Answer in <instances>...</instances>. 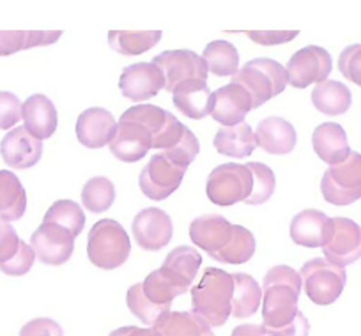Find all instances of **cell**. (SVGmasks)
Returning <instances> with one entry per match:
<instances>
[{"label": "cell", "instance_id": "obj_47", "mask_svg": "<svg viewBox=\"0 0 361 336\" xmlns=\"http://www.w3.org/2000/svg\"><path fill=\"white\" fill-rule=\"evenodd\" d=\"M267 336H308L310 332V322L303 313H298L290 324L280 329H264Z\"/></svg>", "mask_w": 361, "mask_h": 336}, {"label": "cell", "instance_id": "obj_19", "mask_svg": "<svg viewBox=\"0 0 361 336\" xmlns=\"http://www.w3.org/2000/svg\"><path fill=\"white\" fill-rule=\"evenodd\" d=\"M252 108V98L241 85L228 83L213 92V106H211V117L216 123L227 126H238L245 123V117Z\"/></svg>", "mask_w": 361, "mask_h": 336}, {"label": "cell", "instance_id": "obj_27", "mask_svg": "<svg viewBox=\"0 0 361 336\" xmlns=\"http://www.w3.org/2000/svg\"><path fill=\"white\" fill-rule=\"evenodd\" d=\"M154 336H211L209 325L193 311H169L152 325Z\"/></svg>", "mask_w": 361, "mask_h": 336}, {"label": "cell", "instance_id": "obj_35", "mask_svg": "<svg viewBox=\"0 0 361 336\" xmlns=\"http://www.w3.org/2000/svg\"><path fill=\"white\" fill-rule=\"evenodd\" d=\"M255 254V237L252 232L243 225H234V234L228 244L225 246L224 251L214 257V261L221 262V264L239 266L246 264L250 259Z\"/></svg>", "mask_w": 361, "mask_h": 336}, {"label": "cell", "instance_id": "obj_20", "mask_svg": "<svg viewBox=\"0 0 361 336\" xmlns=\"http://www.w3.org/2000/svg\"><path fill=\"white\" fill-rule=\"evenodd\" d=\"M117 131V123L105 108H89L80 113L76 120V138L89 149H102L110 145Z\"/></svg>", "mask_w": 361, "mask_h": 336}, {"label": "cell", "instance_id": "obj_28", "mask_svg": "<svg viewBox=\"0 0 361 336\" xmlns=\"http://www.w3.org/2000/svg\"><path fill=\"white\" fill-rule=\"evenodd\" d=\"M214 149L220 154L228 156V158H248L257 149L255 131L248 124H238V126L220 127L213 140Z\"/></svg>", "mask_w": 361, "mask_h": 336}, {"label": "cell", "instance_id": "obj_11", "mask_svg": "<svg viewBox=\"0 0 361 336\" xmlns=\"http://www.w3.org/2000/svg\"><path fill=\"white\" fill-rule=\"evenodd\" d=\"M186 170H188L186 166L169 161L161 152L154 154L140 174L138 182H140L142 193L156 202L169 199L173 192H177Z\"/></svg>", "mask_w": 361, "mask_h": 336}, {"label": "cell", "instance_id": "obj_36", "mask_svg": "<svg viewBox=\"0 0 361 336\" xmlns=\"http://www.w3.org/2000/svg\"><path fill=\"white\" fill-rule=\"evenodd\" d=\"M200 266H202V257L193 246H177L166 255L165 262H163V268L172 271L180 280L188 282L190 285L195 282Z\"/></svg>", "mask_w": 361, "mask_h": 336}, {"label": "cell", "instance_id": "obj_48", "mask_svg": "<svg viewBox=\"0 0 361 336\" xmlns=\"http://www.w3.org/2000/svg\"><path fill=\"white\" fill-rule=\"evenodd\" d=\"M232 336H267L264 325L259 324H241L232 331Z\"/></svg>", "mask_w": 361, "mask_h": 336}, {"label": "cell", "instance_id": "obj_43", "mask_svg": "<svg viewBox=\"0 0 361 336\" xmlns=\"http://www.w3.org/2000/svg\"><path fill=\"white\" fill-rule=\"evenodd\" d=\"M34 261H36L34 249L30 248V244H27L25 241H22L20 242V249L18 254L15 255V259H13L11 262H8L6 266H2L0 271L9 276H23L32 269Z\"/></svg>", "mask_w": 361, "mask_h": 336}, {"label": "cell", "instance_id": "obj_44", "mask_svg": "<svg viewBox=\"0 0 361 336\" xmlns=\"http://www.w3.org/2000/svg\"><path fill=\"white\" fill-rule=\"evenodd\" d=\"M20 242L22 239L16 234L15 227L11 223L0 221V268L15 259L20 249Z\"/></svg>", "mask_w": 361, "mask_h": 336}, {"label": "cell", "instance_id": "obj_50", "mask_svg": "<svg viewBox=\"0 0 361 336\" xmlns=\"http://www.w3.org/2000/svg\"><path fill=\"white\" fill-rule=\"evenodd\" d=\"M211 336H214V335H211Z\"/></svg>", "mask_w": 361, "mask_h": 336}, {"label": "cell", "instance_id": "obj_42", "mask_svg": "<svg viewBox=\"0 0 361 336\" xmlns=\"http://www.w3.org/2000/svg\"><path fill=\"white\" fill-rule=\"evenodd\" d=\"M22 106L18 96L0 91V130H11L22 119Z\"/></svg>", "mask_w": 361, "mask_h": 336}, {"label": "cell", "instance_id": "obj_31", "mask_svg": "<svg viewBox=\"0 0 361 336\" xmlns=\"http://www.w3.org/2000/svg\"><path fill=\"white\" fill-rule=\"evenodd\" d=\"M62 30H0V57L57 43Z\"/></svg>", "mask_w": 361, "mask_h": 336}, {"label": "cell", "instance_id": "obj_32", "mask_svg": "<svg viewBox=\"0 0 361 336\" xmlns=\"http://www.w3.org/2000/svg\"><path fill=\"white\" fill-rule=\"evenodd\" d=\"M234 294H232V315L235 318H248L257 313L262 303L260 285L246 273H234Z\"/></svg>", "mask_w": 361, "mask_h": 336}, {"label": "cell", "instance_id": "obj_40", "mask_svg": "<svg viewBox=\"0 0 361 336\" xmlns=\"http://www.w3.org/2000/svg\"><path fill=\"white\" fill-rule=\"evenodd\" d=\"M199 151H200L199 138L193 135L192 130H188V127H186L185 137L180 138L179 144L172 149H166V151H163L161 154L165 156L169 161L176 163V165H179V166H186V168H188V166L195 161Z\"/></svg>", "mask_w": 361, "mask_h": 336}, {"label": "cell", "instance_id": "obj_38", "mask_svg": "<svg viewBox=\"0 0 361 336\" xmlns=\"http://www.w3.org/2000/svg\"><path fill=\"white\" fill-rule=\"evenodd\" d=\"M44 223H55L59 227L66 228L73 235H80L85 225V214L83 209L73 200H57L50 209L47 211L43 218Z\"/></svg>", "mask_w": 361, "mask_h": 336}, {"label": "cell", "instance_id": "obj_14", "mask_svg": "<svg viewBox=\"0 0 361 336\" xmlns=\"http://www.w3.org/2000/svg\"><path fill=\"white\" fill-rule=\"evenodd\" d=\"M30 248L36 259L47 266H62L75 251V235L55 223H44L30 237Z\"/></svg>", "mask_w": 361, "mask_h": 336}, {"label": "cell", "instance_id": "obj_24", "mask_svg": "<svg viewBox=\"0 0 361 336\" xmlns=\"http://www.w3.org/2000/svg\"><path fill=\"white\" fill-rule=\"evenodd\" d=\"M312 145L315 154L329 166L340 165L350 154L345 130L336 123H324L315 127L312 135Z\"/></svg>", "mask_w": 361, "mask_h": 336}, {"label": "cell", "instance_id": "obj_26", "mask_svg": "<svg viewBox=\"0 0 361 336\" xmlns=\"http://www.w3.org/2000/svg\"><path fill=\"white\" fill-rule=\"evenodd\" d=\"M173 105L180 113L190 119H204L211 113L213 106V92L206 82L188 80L173 89Z\"/></svg>", "mask_w": 361, "mask_h": 336}, {"label": "cell", "instance_id": "obj_8", "mask_svg": "<svg viewBox=\"0 0 361 336\" xmlns=\"http://www.w3.org/2000/svg\"><path fill=\"white\" fill-rule=\"evenodd\" d=\"M121 120H131L147 127L151 133V147L161 151L176 147L186 131L185 124L179 123L173 113L154 105L131 106L121 116Z\"/></svg>", "mask_w": 361, "mask_h": 336}, {"label": "cell", "instance_id": "obj_2", "mask_svg": "<svg viewBox=\"0 0 361 336\" xmlns=\"http://www.w3.org/2000/svg\"><path fill=\"white\" fill-rule=\"evenodd\" d=\"M301 287L300 273L289 266H275L266 273L262 282L264 329L286 328L296 318Z\"/></svg>", "mask_w": 361, "mask_h": 336}, {"label": "cell", "instance_id": "obj_17", "mask_svg": "<svg viewBox=\"0 0 361 336\" xmlns=\"http://www.w3.org/2000/svg\"><path fill=\"white\" fill-rule=\"evenodd\" d=\"M232 234H234V225L220 214H202L190 225V239L211 259L224 251L232 239Z\"/></svg>", "mask_w": 361, "mask_h": 336}, {"label": "cell", "instance_id": "obj_6", "mask_svg": "<svg viewBox=\"0 0 361 336\" xmlns=\"http://www.w3.org/2000/svg\"><path fill=\"white\" fill-rule=\"evenodd\" d=\"M305 294L312 303L319 306H329L343 292L347 283L345 268H338L326 259H312L305 262L300 271Z\"/></svg>", "mask_w": 361, "mask_h": 336}, {"label": "cell", "instance_id": "obj_39", "mask_svg": "<svg viewBox=\"0 0 361 336\" xmlns=\"http://www.w3.org/2000/svg\"><path fill=\"white\" fill-rule=\"evenodd\" d=\"M246 166H248L250 172L253 174V189L252 193H250L248 199L245 200V204H248V206H260V204H266L267 200L273 197V193H275V172L271 170L267 165H262V163L259 161H252Z\"/></svg>", "mask_w": 361, "mask_h": 336}, {"label": "cell", "instance_id": "obj_45", "mask_svg": "<svg viewBox=\"0 0 361 336\" xmlns=\"http://www.w3.org/2000/svg\"><path fill=\"white\" fill-rule=\"evenodd\" d=\"M246 36L257 44L264 46H275V44H286L298 36V30H245Z\"/></svg>", "mask_w": 361, "mask_h": 336}, {"label": "cell", "instance_id": "obj_49", "mask_svg": "<svg viewBox=\"0 0 361 336\" xmlns=\"http://www.w3.org/2000/svg\"><path fill=\"white\" fill-rule=\"evenodd\" d=\"M110 336H154L152 329H140L135 325H124V328L116 329L110 332Z\"/></svg>", "mask_w": 361, "mask_h": 336}, {"label": "cell", "instance_id": "obj_30", "mask_svg": "<svg viewBox=\"0 0 361 336\" xmlns=\"http://www.w3.org/2000/svg\"><path fill=\"white\" fill-rule=\"evenodd\" d=\"M27 209V193L11 170H0V220L6 223L20 220Z\"/></svg>", "mask_w": 361, "mask_h": 336}, {"label": "cell", "instance_id": "obj_18", "mask_svg": "<svg viewBox=\"0 0 361 336\" xmlns=\"http://www.w3.org/2000/svg\"><path fill=\"white\" fill-rule=\"evenodd\" d=\"M0 154L8 166L25 170L36 165L43 156V142L25 130V126L15 127L0 142Z\"/></svg>", "mask_w": 361, "mask_h": 336}, {"label": "cell", "instance_id": "obj_13", "mask_svg": "<svg viewBox=\"0 0 361 336\" xmlns=\"http://www.w3.org/2000/svg\"><path fill=\"white\" fill-rule=\"evenodd\" d=\"M324 259L333 266L345 268L361 259V227L349 218H333V232L322 246Z\"/></svg>", "mask_w": 361, "mask_h": 336}, {"label": "cell", "instance_id": "obj_25", "mask_svg": "<svg viewBox=\"0 0 361 336\" xmlns=\"http://www.w3.org/2000/svg\"><path fill=\"white\" fill-rule=\"evenodd\" d=\"M22 119L25 130L37 140H47L57 130V108L43 94H34L22 106Z\"/></svg>", "mask_w": 361, "mask_h": 336}, {"label": "cell", "instance_id": "obj_3", "mask_svg": "<svg viewBox=\"0 0 361 336\" xmlns=\"http://www.w3.org/2000/svg\"><path fill=\"white\" fill-rule=\"evenodd\" d=\"M232 294L234 280L231 273L207 268L192 289V311L209 328H220L232 315Z\"/></svg>", "mask_w": 361, "mask_h": 336}, {"label": "cell", "instance_id": "obj_41", "mask_svg": "<svg viewBox=\"0 0 361 336\" xmlns=\"http://www.w3.org/2000/svg\"><path fill=\"white\" fill-rule=\"evenodd\" d=\"M338 69L349 82L361 87V44L343 48L338 57Z\"/></svg>", "mask_w": 361, "mask_h": 336}, {"label": "cell", "instance_id": "obj_1", "mask_svg": "<svg viewBox=\"0 0 361 336\" xmlns=\"http://www.w3.org/2000/svg\"><path fill=\"white\" fill-rule=\"evenodd\" d=\"M190 283L180 280L166 268H159L147 275L140 283H135L128 290V308L144 324L154 325L161 315L169 313L172 301L190 290Z\"/></svg>", "mask_w": 361, "mask_h": 336}, {"label": "cell", "instance_id": "obj_5", "mask_svg": "<svg viewBox=\"0 0 361 336\" xmlns=\"http://www.w3.org/2000/svg\"><path fill=\"white\" fill-rule=\"evenodd\" d=\"M131 251V242L126 230L116 220H99L90 228L87 239L89 261L99 269H117L124 266Z\"/></svg>", "mask_w": 361, "mask_h": 336}, {"label": "cell", "instance_id": "obj_12", "mask_svg": "<svg viewBox=\"0 0 361 336\" xmlns=\"http://www.w3.org/2000/svg\"><path fill=\"white\" fill-rule=\"evenodd\" d=\"M156 66L161 69L165 78V89L173 92V89L188 80H207V66L202 57L192 50H169L154 57Z\"/></svg>", "mask_w": 361, "mask_h": 336}, {"label": "cell", "instance_id": "obj_46", "mask_svg": "<svg viewBox=\"0 0 361 336\" xmlns=\"http://www.w3.org/2000/svg\"><path fill=\"white\" fill-rule=\"evenodd\" d=\"M20 336H62V328L51 318H34L27 322L20 331Z\"/></svg>", "mask_w": 361, "mask_h": 336}, {"label": "cell", "instance_id": "obj_23", "mask_svg": "<svg viewBox=\"0 0 361 336\" xmlns=\"http://www.w3.org/2000/svg\"><path fill=\"white\" fill-rule=\"evenodd\" d=\"M257 145L269 154H289L294 151L298 133L289 120L282 117H267L255 130Z\"/></svg>", "mask_w": 361, "mask_h": 336}, {"label": "cell", "instance_id": "obj_4", "mask_svg": "<svg viewBox=\"0 0 361 336\" xmlns=\"http://www.w3.org/2000/svg\"><path fill=\"white\" fill-rule=\"evenodd\" d=\"M232 83L241 85L252 98V108H259L287 87V71L273 58H253L232 76Z\"/></svg>", "mask_w": 361, "mask_h": 336}, {"label": "cell", "instance_id": "obj_37", "mask_svg": "<svg viewBox=\"0 0 361 336\" xmlns=\"http://www.w3.org/2000/svg\"><path fill=\"white\" fill-rule=\"evenodd\" d=\"M116 200V186L106 178H92L82 188V204L90 213H105Z\"/></svg>", "mask_w": 361, "mask_h": 336}, {"label": "cell", "instance_id": "obj_21", "mask_svg": "<svg viewBox=\"0 0 361 336\" xmlns=\"http://www.w3.org/2000/svg\"><path fill=\"white\" fill-rule=\"evenodd\" d=\"M151 133L142 124L131 120H119L114 140L110 142V152L124 163L140 161L151 151Z\"/></svg>", "mask_w": 361, "mask_h": 336}, {"label": "cell", "instance_id": "obj_34", "mask_svg": "<svg viewBox=\"0 0 361 336\" xmlns=\"http://www.w3.org/2000/svg\"><path fill=\"white\" fill-rule=\"evenodd\" d=\"M207 71L216 76H234L239 71L238 48L228 41H213L204 48L202 54Z\"/></svg>", "mask_w": 361, "mask_h": 336}, {"label": "cell", "instance_id": "obj_33", "mask_svg": "<svg viewBox=\"0 0 361 336\" xmlns=\"http://www.w3.org/2000/svg\"><path fill=\"white\" fill-rule=\"evenodd\" d=\"M161 30H110L109 43L121 55H142L161 39Z\"/></svg>", "mask_w": 361, "mask_h": 336}, {"label": "cell", "instance_id": "obj_7", "mask_svg": "<svg viewBox=\"0 0 361 336\" xmlns=\"http://www.w3.org/2000/svg\"><path fill=\"white\" fill-rule=\"evenodd\" d=\"M253 189V174L246 165L224 163L218 165L207 178L206 193L213 204L231 207L245 202Z\"/></svg>", "mask_w": 361, "mask_h": 336}, {"label": "cell", "instance_id": "obj_29", "mask_svg": "<svg viewBox=\"0 0 361 336\" xmlns=\"http://www.w3.org/2000/svg\"><path fill=\"white\" fill-rule=\"evenodd\" d=\"M312 103L315 108L326 116H343L353 105V94L345 83L336 80H326V82L315 85L312 92Z\"/></svg>", "mask_w": 361, "mask_h": 336}, {"label": "cell", "instance_id": "obj_16", "mask_svg": "<svg viewBox=\"0 0 361 336\" xmlns=\"http://www.w3.org/2000/svg\"><path fill=\"white\" fill-rule=\"evenodd\" d=\"M119 89L131 101H147L165 89V78L154 62H138L124 68Z\"/></svg>", "mask_w": 361, "mask_h": 336}, {"label": "cell", "instance_id": "obj_22", "mask_svg": "<svg viewBox=\"0 0 361 336\" xmlns=\"http://www.w3.org/2000/svg\"><path fill=\"white\" fill-rule=\"evenodd\" d=\"M333 232V218L315 209H305L290 221V237L298 246L322 248Z\"/></svg>", "mask_w": 361, "mask_h": 336}, {"label": "cell", "instance_id": "obj_15", "mask_svg": "<svg viewBox=\"0 0 361 336\" xmlns=\"http://www.w3.org/2000/svg\"><path fill=\"white\" fill-rule=\"evenodd\" d=\"M137 244L145 251H159L170 242L173 234L172 218L158 207L140 211L131 223Z\"/></svg>", "mask_w": 361, "mask_h": 336}, {"label": "cell", "instance_id": "obj_9", "mask_svg": "<svg viewBox=\"0 0 361 336\" xmlns=\"http://www.w3.org/2000/svg\"><path fill=\"white\" fill-rule=\"evenodd\" d=\"M326 202L333 206H350L361 200V154L350 151L343 163L329 166L321 181Z\"/></svg>", "mask_w": 361, "mask_h": 336}, {"label": "cell", "instance_id": "obj_10", "mask_svg": "<svg viewBox=\"0 0 361 336\" xmlns=\"http://www.w3.org/2000/svg\"><path fill=\"white\" fill-rule=\"evenodd\" d=\"M331 69L333 58L328 50L310 44V46L301 48L289 58L286 66L287 82L294 89H307L312 83L319 85V83L326 82Z\"/></svg>", "mask_w": 361, "mask_h": 336}]
</instances>
